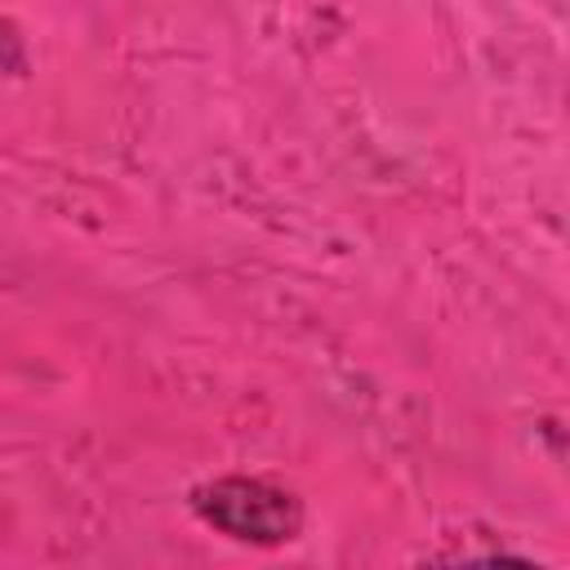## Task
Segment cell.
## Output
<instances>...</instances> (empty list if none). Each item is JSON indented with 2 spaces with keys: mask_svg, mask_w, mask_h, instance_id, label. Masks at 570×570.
Segmentation results:
<instances>
[{
  "mask_svg": "<svg viewBox=\"0 0 570 570\" xmlns=\"http://www.w3.org/2000/svg\"><path fill=\"white\" fill-rule=\"evenodd\" d=\"M191 512L214 525L218 534L236 539V543H254V548H276L298 539L303 530V503L294 490L263 481V476H214L205 485L191 490Z\"/></svg>",
  "mask_w": 570,
  "mask_h": 570,
  "instance_id": "1",
  "label": "cell"
}]
</instances>
